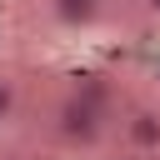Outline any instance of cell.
<instances>
[{
    "label": "cell",
    "instance_id": "obj_5",
    "mask_svg": "<svg viewBox=\"0 0 160 160\" xmlns=\"http://www.w3.org/2000/svg\"><path fill=\"white\" fill-rule=\"evenodd\" d=\"M150 5H155V10H160V0H150Z\"/></svg>",
    "mask_w": 160,
    "mask_h": 160
},
{
    "label": "cell",
    "instance_id": "obj_4",
    "mask_svg": "<svg viewBox=\"0 0 160 160\" xmlns=\"http://www.w3.org/2000/svg\"><path fill=\"white\" fill-rule=\"evenodd\" d=\"M15 110H20V85H15L10 75H0V125H10Z\"/></svg>",
    "mask_w": 160,
    "mask_h": 160
},
{
    "label": "cell",
    "instance_id": "obj_1",
    "mask_svg": "<svg viewBox=\"0 0 160 160\" xmlns=\"http://www.w3.org/2000/svg\"><path fill=\"white\" fill-rule=\"evenodd\" d=\"M100 130H105V100L95 95V90H70L60 105H55V135L65 140V145H95L100 140Z\"/></svg>",
    "mask_w": 160,
    "mask_h": 160
},
{
    "label": "cell",
    "instance_id": "obj_2",
    "mask_svg": "<svg viewBox=\"0 0 160 160\" xmlns=\"http://www.w3.org/2000/svg\"><path fill=\"white\" fill-rule=\"evenodd\" d=\"M125 145L135 155H160V110H150V105L130 110L125 115Z\"/></svg>",
    "mask_w": 160,
    "mask_h": 160
},
{
    "label": "cell",
    "instance_id": "obj_3",
    "mask_svg": "<svg viewBox=\"0 0 160 160\" xmlns=\"http://www.w3.org/2000/svg\"><path fill=\"white\" fill-rule=\"evenodd\" d=\"M105 0H45V15L60 25V30H90L100 20Z\"/></svg>",
    "mask_w": 160,
    "mask_h": 160
}]
</instances>
